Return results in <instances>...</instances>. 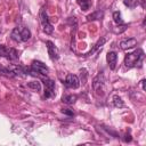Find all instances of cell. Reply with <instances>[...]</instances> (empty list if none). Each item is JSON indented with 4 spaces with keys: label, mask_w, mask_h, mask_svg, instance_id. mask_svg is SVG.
<instances>
[{
    "label": "cell",
    "mask_w": 146,
    "mask_h": 146,
    "mask_svg": "<svg viewBox=\"0 0 146 146\" xmlns=\"http://www.w3.org/2000/svg\"><path fill=\"white\" fill-rule=\"evenodd\" d=\"M0 57H5L7 59H10V60H16L18 59L19 55H18V51L14 48H8L3 44H0Z\"/></svg>",
    "instance_id": "obj_4"
},
{
    "label": "cell",
    "mask_w": 146,
    "mask_h": 146,
    "mask_svg": "<svg viewBox=\"0 0 146 146\" xmlns=\"http://www.w3.org/2000/svg\"><path fill=\"white\" fill-rule=\"evenodd\" d=\"M44 84V97L46 98H52L55 96V82L50 79H43Z\"/></svg>",
    "instance_id": "obj_6"
},
{
    "label": "cell",
    "mask_w": 146,
    "mask_h": 146,
    "mask_svg": "<svg viewBox=\"0 0 146 146\" xmlns=\"http://www.w3.org/2000/svg\"><path fill=\"white\" fill-rule=\"evenodd\" d=\"M39 17H40V22H41L43 32H44L46 34H51V33L54 32V27H52V25L50 24V22H49V19H48V15H47V11H46L44 7H42V8L40 9Z\"/></svg>",
    "instance_id": "obj_3"
},
{
    "label": "cell",
    "mask_w": 146,
    "mask_h": 146,
    "mask_svg": "<svg viewBox=\"0 0 146 146\" xmlns=\"http://www.w3.org/2000/svg\"><path fill=\"white\" fill-rule=\"evenodd\" d=\"M137 44V40L135 38H129V39H124L120 42V47L121 49L123 50H127V49H130L132 47H135Z\"/></svg>",
    "instance_id": "obj_11"
},
{
    "label": "cell",
    "mask_w": 146,
    "mask_h": 146,
    "mask_svg": "<svg viewBox=\"0 0 146 146\" xmlns=\"http://www.w3.org/2000/svg\"><path fill=\"white\" fill-rule=\"evenodd\" d=\"M76 99H78V97H76L75 95H65V96H63V98H62V100H63L65 104H68V105L74 104V103L76 102Z\"/></svg>",
    "instance_id": "obj_14"
},
{
    "label": "cell",
    "mask_w": 146,
    "mask_h": 146,
    "mask_svg": "<svg viewBox=\"0 0 146 146\" xmlns=\"http://www.w3.org/2000/svg\"><path fill=\"white\" fill-rule=\"evenodd\" d=\"M63 83L66 88H71V89H76L80 86L79 78L75 74H67V76H66V79L64 80Z\"/></svg>",
    "instance_id": "obj_7"
},
{
    "label": "cell",
    "mask_w": 146,
    "mask_h": 146,
    "mask_svg": "<svg viewBox=\"0 0 146 146\" xmlns=\"http://www.w3.org/2000/svg\"><path fill=\"white\" fill-rule=\"evenodd\" d=\"M123 2H124V5H125L127 7H129V8H135V7L139 3L138 0H124Z\"/></svg>",
    "instance_id": "obj_21"
},
{
    "label": "cell",
    "mask_w": 146,
    "mask_h": 146,
    "mask_svg": "<svg viewBox=\"0 0 146 146\" xmlns=\"http://www.w3.org/2000/svg\"><path fill=\"white\" fill-rule=\"evenodd\" d=\"M102 16H103V13L102 11H95V13L88 15L87 16V19L88 21H95V19H99Z\"/></svg>",
    "instance_id": "obj_20"
},
{
    "label": "cell",
    "mask_w": 146,
    "mask_h": 146,
    "mask_svg": "<svg viewBox=\"0 0 146 146\" xmlns=\"http://www.w3.org/2000/svg\"><path fill=\"white\" fill-rule=\"evenodd\" d=\"M31 71L32 73L35 75V73L40 74V75H47L48 73V67L46 66V64H43L42 62L39 60H33L31 64Z\"/></svg>",
    "instance_id": "obj_5"
},
{
    "label": "cell",
    "mask_w": 146,
    "mask_h": 146,
    "mask_svg": "<svg viewBox=\"0 0 146 146\" xmlns=\"http://www.w3.org/2000/svg\"><path fill=\"white\" fill-rule=\"evenodd\" d=\"M138 2H140V3H141V6H143V7H145V0H138Z\"/></svg>",
    "instance_id": "obj_26"
},
{
    "label": "cell",
    "mask_w": 146,
    "mask_h": 146,
    "mask_svg": "<svg viewBox=\"0 0 146 146\" xmlns=\"http://www.w3.org/2000/svg\"><path fill=\"white\" fill-rule=\"evenodd\" d=\"M78 5L83 11H86L91 7V0H78Z\"/></svg>",
    "instance_id": "obj_15"
},
{
    "label": "cell",
    "mask_w": 146,
    "mask_h": 146,
    "mask_svg": "<svg viewBox=\"0 0 146 146\" xmlns=\"http://www.w3.org/2000/svg\"><path fill=\"white\" fill-rule=\"evenodd\" d=\"M113 105H114L115 107H119V108L124 107V103H123L122 98H121V97H119L117 95L113 96Z\"/></svg>",
    "instance_id": "obj_17"
},
{
    "label": "cell",
    "mask_w": 146,
    "mask_h": 146,
    "mask_svg": "<svg viewBox=\"0 0 146 146\" xmlns=\"http://www.w3.org/2000/svg\"><path fill=\"white\" fill-rule=\"evenodd\" d=\"M47 44V48H48V54H49V57L52 59V60H56L58 59V49L55 47V44L51 42V41H47L46 42Z\"/></svg>",
    "instance_id": "obj_9"
},
{
    "label": "cell",
    "mask_w": 146,
    "mask_h": 146,
    "mask_svg": "<svg viewBox=\"0 0 146 146\" xmlns=\"http://www.w3.org/2000/svg\"><path fill=\"white\" fill-rule=\"evenodd\" d=\"M27 87H29L30 89L36 91V92L41 90V83H40L39 81H31V82L27 83Z\"/></svg>",
    "instance_id": "obj_16"
},
{
    "label": "cell",
    "mask_w": 146,
    "mask_h": 146,
    "mask_svg": "<svg viewBox=\"0 0 146 146\" xmlns=\"http://www.w3.org/2000/svg\"><path fill=\"white\" fill-rule=\"evenodd\" d=\"M113 19L116 24H121L122 23V18H121V13L120 11H114L113 13Z\"/></svg>",
    "instance_id": "obj_22"
},
{
    "label": "cell",
    "mask_w": 146,
    "mask_h": 146,
    "mask_svg": "<svg viewBox=\"0 0 146 146\" xmlns=\"http://www.w3.org/2000/svg\"><path fill=\"white\" fill-rule=\"evenodd\" d=\"M62 113H64V114H66V115H68V116H73V115H74L73 111L70 110V108H63V110H62Z\"/></svg>",
    "instance_id": "obj_23"
},
{
    "label": "cell",
    "mask_w": 146,
    "mask_h": 146,
    "mask_svg": "<svg viewBox=\"0 0 146 146\" xmlns=\"http://www.w3.org/2000/svg\"><path fill=\"white\" fill-rule=\"evenodd\" d=\"M105 42H106V39H105V38H100V39L97 41V43L95 44V47L92 48V50H90V52H89L88 55H91V54H94V52H95V51H96V50H97L99 47H102V46H103Z\"/></svg>",
    "instance_id": "obj_19"
},
{
    "label": "cell",
    "mask_w": 146,
    "mask_h": 146,
    "mask_svg": "<svg viewBox=\"0 0 146 146\" xmlns=\"http://www.w3.org/2000/svg\"><path fill=\"white\" fill-rule=\"evenodd\" d=\"M145 58V54L141 49H137L132 52H128L124 57V64L128 68L131 67H139Z\"/></svg>",
    "instance_id": "obj_1"
},
{
    "label": "cell",
    "mask_w": 146,
    "mask_h": 146,
    "mask_svg": "<svg viewBox=\"0 0 146 146\" xmlns=\"http://www.w3.org/2000/svg\"><path fill=\"white\" fill-rule=\"evenodd\" d=\"M8 68H9V70L15 74V75H18V76H22V78H24V76H26V75H27L26 70H25L23 66L18 65V64L9 65V66H8Z\"/></svg>",
    "instance_id": "obj_8"
},
{
    "label": "cell",
    "mask_w": 146,
    "mask_h": 146,
    "mask_svg": "<svg viewBox=\"0 0 146 146\" xmlns=\"http://www.w3.org/2000/svg\"><path fill=\"white\" fill-rule=\"evenodd\" d=\"M124 140H125V141H131V137H130V135H125Z\"/></svg>",
    "instance_id": "obj_24"
},
{
    "label": "cell",
    "mask_w": 146,
    "mask_h": 146,
    "mask_svg": "<svg viewBox=\"0 0 146 146\" xmlns=\"http://www.w3.org/2000/svg\"><path fill=\"white\" fill-rule=\"evenodd\" d=\"M140 84H141V88H143V90H145V80H144V79L140 81Z\"/></svg>",
    "instance_id": "obj_25"
},
{
    "label": "cell",
    "mask_w": 146,
    "mask_h": 146,
    "mask_svg": "<svg viewBox=\"0 0 146 146\" xmlns=\"http://www.w3.org/2000/svg\"><path fill=\"white\" fill-rule=\"evenodd\" d=\"M0 74H1V75H5V76H7V78H13V76H15V74H14L8 67H3V66H1V65H0Z\"/></svg>",
    "instance_id": "obj_18"
},
{
    "label": "cell",
    "mask_w": 146,
    "mask_h": 146,
    "mask_svg": "<svg viewBox=\"0 0 146 146\" xmlns=\"http://www.w3.org/2000/svg\"><path fill=\"white\" fill-rule=\"evenodd\" d=\"M104 87H105V78H104V74L103 73H98L94 78V80H92V88H94V90H95V92H96L97 96H103L104 95V91H105Z\"/></svg>",
    "instance_id": "obj_2"
},
{
    "label": "cell",
    "mask_w": 146,
    "mask_h": 146,
    "mask_svg": "<svg viewBox=\"0 0 146 146\" xmlns=\"http://www.w3.org/2000/svg\"><path fill=\"white\" fill-rule=\"evenodd\" d=\"M11 39L16 42H22V39H21V30L19 27H15L13 31H11V34H10Z\"/></svg>",
    "instance_id": "obj_13"
},
{
    "label": "cell",
    "mask_w": 146,
    "mask_h": 146,
    "mask_svg": "<svg viewBox=\"0 0 146 146\" xmlns=\"http://www.w3.org/2000/svg\"><path fill=\"white\" fill-rule=\"evenodd\" d=\"M21 30V39L22 41H27L31 38V31L27 27H19Z\"/></svg>",
    "instance_id": "obj_12"
},
{
    "label": "cell",
    "mask_w": 146,
    "mask_h": 146,
    "mask_svg": "<svg viewBox=\"0 0 146 146\" xmlns=\"http://www.w3.org/2000/svg\"><path fill=\"white\" fill-rule=\"evenodd\" d=\"M106 60L110 65V68L114 70L116 66V62H117V54L115 51H108L106 55Z\"/></svg>",
    "instance_id": "obj_10"
}]
</instances>
